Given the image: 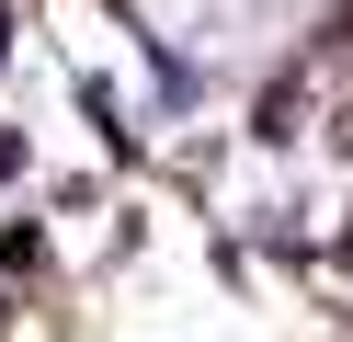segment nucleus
Listing matches in <instances>:
<instances>
[{"label":"nucleus","mask_w":353,"mask_h":342,"mask_svg":"<svg viewBox=\"0 0 353 342\" xmlns=\"http://www.w3.org/2000/svg\"><path fill=\"white\" fill-rule=\"evenodd\" d=\"M0 57H12V12H0Z\"/></svg>","instance_id":"obj_1"}]
</instances>
